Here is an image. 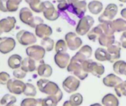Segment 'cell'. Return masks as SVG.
Wrapping results in <instances>:
<instances>
[{"instance_id": "cell-22", "label": "cell", "mask_w": 126, "mask_h": 106, "mask_svg": "<svg viewBox=\"0 0 126 106\" xmlns=\"http://www.w3.org/2000/svg\"><path fill=\"white\" fill-rule=\"evenodd\" d=\"M36 61L29 57L25 58L22 60L21 69H23L26 72H33L37 69Z\"/></svg>"}, {"instance_id": "cell-26", "label": "cell", "mask_w": 126, "mask_h": 106, "mask_svg": "<svg viewBox=\"0 0 126 106\" xmlns=\"http://www.w3.org/2000/svg\"><path fill=\"white\" fill-rule=\"evenodd\" d=\"M88 8L89 11L94 14V15H97L99 14L103 9V5L101 2L97 1V0H94V1L90 2L88 4Z\"/></svg>"}, {"instance_id": "cell-23", "label": "cell", "mask_w": 126, "mask_h": 106, "mask_svg": "<svg viewBox=\"0 0 126 106\" xmlns=\"http://www.w3.org/2000/svg\"><path fill=\"white\" fill-rule=\"evenodd\" d=\"M102 105L103 106H119V101L114 94H108L102 97Z\"/></svg>"}, {"instance_id": "cell-43", "label": "cell", "mask_w": 126, "mask_h": 106, "mask_svg": "<svg viewBox=\"0 0 126 106\" xmlns=\"http://www.w3.org/2000/svg\"><path fill=\"white\" fill-rule=\"evenodd\" d=\"M13 74H14V77L16 78V79H18V80H22L23 78H25L26 77V74H27V72H25L23 69H22L21 68L19 69H15L14 72H13Z\"/></svg>"}, {"instance_id": "cell-21", "label": "cell", "mask_w": 126, "mask_h": 106, "mask_svg": "<svg viewBox=\"0 0 126 106\" xmlns=\"http://www.w3.org/2000/svg\"><path fill=\"white\" fill-rule=\"evenodd\" d=\"M36 71H37V74L39 76L42 77H45V78L50 77L53 74L52 67L50 65L45 64L43 61H40V63L37 67Z\"/></svg>"}, {"instance_id": "cell-49", "label": "cell", "mask_w": 126, "mask_h": 106, "mask_svg": "<svg viewBox=\"0 0 126 106\" xmlns=\"http://www.w3.org/2000/svg\"><path fill=\"white\" fill-rule=\"evenodd\" d=\"M25 1L26 3H28V4L30 5H32V4L36 3V2H39L40 0H25Z\"/></svg>"}, {"instance_id": "cell-12", "label": "cell", "mask_w": 126, "mask_h": 106, "mask_svg": "<svg viewBox=\"0 0 126 106\" xmlns=\"http://www.w3.org/2000/svg\"><path fill=\"white\" fill-rule=\"evenodd\" d=\"M87 7L88 5L85 0H81L74 5H69L68 11L70 13L75 14L80 19L85 16V14L87 11Z\"/></svg>"}, {"instance_id": "cell-18", "label": "cell", "mask_w": 126, "mask_h": 106, "mask_svg": "<svg viewBox=\"0 0 126 106\" xmlns=\"http://www.w3.org/2000/svg\"><path fill=\"white\" fill-rule=\"evenodd\" d=\"M53 33V30L52 28L46 24H42L37 26L35 28V34L37 37L43 39L45 38L50 37Z\"/></svg>"}, {"instance_id": "cell-3", "label": "cell", "mask_w": 126, "mask_h": 106, "mask_svg": "<svg viewBox=\"0 0 126 106\" xmlns=\"http://www.w3.org/2000/svg\"><path fill=\"white\" fill-rule=\"evenodd\" d=\"M94 19L91 16H85L80 19L76 27V33L79 35H85L92 29Z\"/></svg>"}, {"instance_id": "cell-54", "label": "cell", "mask_w": 126, "mask_h": 106, "mask_svg": "<svg viewBox=\"0 0 126 106\" xmlns=\"http://www.w3.org/2000/svg\"><path fill=\"white\" fill-rule=\"evenodd\" d=\"M119 1L121 2H123V3H126V0H119Z\"/></svg>"}, {"instance_id": "cell-51", "label": "cell", "mask_w": 126, "mask_h": 106, "mask_svg": "<svg viewBox=\"0 0 126 106\" xmlns=\"http://www.w3.org/2000/svg\"><path fill=\"white\" fill-rule=\"evenodd\" d=\"M63 106H74V105H72L71 104L69 100H67V101H65L64 103H63Z\"/></svg>"}, {"instance_id": "cell-46", "label": "cell", "mask_w": 126, "mask_h": 106, "mask_svg": "<svg viewBox=\"0 0 126 106\" xmlns=\"http://www.w3.org/2000/svg\"><path fill=\"white\" fill-rule=\"evenodd\" d=\"M7 2L8 0H0V11L3 13H8V8H7Z\"/></svg>"}, {"instance_id": "cell-2", "label": "cell", "mask_w": 126, "mask_h": 106, "mask_svg": "<svg viewBox=\"0 0 126 106\" xmlns=\"http://www.w3.org/2000/svg\"><path fill=\"white\" fill-rule=\"evenodd\" d=\"M83 62L74 56L71 58V61L67 67V71L70 73H72L75 77H77L80 80H84L88 76V72H87L83 67Z\"/></svg>"}, {"instance_id": "cell-4", "label": "cell", "mask_w": 126, "mask_h": 106, "mask_svg": "<svg viewBox=\"0 0 126 106\" xmlns=\"http://www.w3.org/2000/svg\"><path fill=\"white\" fill-rule=\"evenodd\" d=\"M26 54L28 57L37 61H43V58L45 55L46 50L39 45H31L26 48Z\"/></svg>"}, {"instance_id": "cell-52", "label": "cell", "mask_w": 126, "mask_h": 106, "mask_svg": "<svg viewBox=\"0 0 126 106\" xmlns=\"http://www.w3.org/2000/svg\"><path fill=\"white\" fill-rule=\"evenodd\" d=\"M90 106H103V105L102 104H100V103H94V104L91 105Z\"/></svg>"}, {"instance_id": "cell-14", "label": "cell", "mask_w": 126, "mask_h": 106, "mask_svg": "<svg viewBox=\"0 0 126 106\" xmlns=\"http://www.w3.org/2000/svg\"><path fill=\"white\" fill-rule=\"evenodd\" d=\"M16 19L14 16H8L0 20V35L11 32L16 26Z\"/></svg>"}, {"instance_id": "cell-13", "label": "cell", "mask_w": 126, "mask_h": 106, "mask_svg": "<svg viewBox=\"0 0 126 106\" xmlns=\"http://www.w3.org/2000/svg\"><path fill=\"white\" fill-rule=\"evenodd\" d=\"M122 46L119 41H115L113 43L107 47V51L110 56V63H114L121 57Z\"/></svg>"}, {"instance_id": "cell-6", "label": "cell", "mask_w": 126, "mask_h": 106, "mask_svg": "<svg viewBox=\"0 0 126 106\" xmlns=\"http://www.w3.org/2000/svg\"><path fill=\"white\" fill-rule=\"evenodd\" d=\"M80 86V80L77 77L70 75L62 82V88L68 94L76 92Z\"/></svg>"}, {"instance_id": "cell-40", "label": "cell", "mask_w": 126, "mask_h": 106, "mask_svg": "<svg viewBox=\"0 0 126 106\" xmlns=\"http://www.w3.org/2000/svg\"><path fill=\"white\" fill-rule=\"evenodd\" d=\"M58 101L53 96H47L42 99V106H57Z\"/></svg>"}, {"instance_id": "cell-55", "label": "cell", "mask_w": 126, "mask_h": 106, "mask_svg": "<svg viewBox=\"0 0 126 106\" xmlns=\"http://www.w3.org/2000/svg\"><path fill=\"white\" fill-rule=\"evenodd\" d=\"M124 75L126 76V69H125V73H124Z\"/></svg>"}, {"instance_id": "cell-1", "label": "cell", "mask_w": 126, "mask_h": 106, "mask_svg": "<svg viewBox=\"0 0 126 106\" xmlns=\"http://www.w3.org/2000/svg\"><path fill=\"white\" fill-rule=\"evenodd\" d=\"M36 85L39 90L42 93L48 96H54L58 101V102L62 99L63 93L56 83L48 80L47 79L42 78L37 81Z\"/></svg>"}, {"instance_id": "cell-34", "label": "cell", "mask_w": 126, "mask_h": 106, "mask_svg": "<svg viewBox=\"0 0 126 106\" xmlns=\"http://www.w3.org/2000/svg\"><path fill=\"white\" fill-rule=\"evenodd\" d=\"M41 46L46 50V52H51L54 46V41L50 37L45 38L41 41Z\"/></svg>"}, {"instance_id": "cell-16", "label": "cell", "mask_w": 126, "mask_h": 106, "mask_svg": "<svg viewBox=\"0 0 126 106\" xmlns=\"http://www.w3.org/2000/svg\"><path fill=\"white\" fill-rule=\"evenodd\" d=\"M92 53H93L92 47L89 45H84L76 53L74 57L81 61H85L91 58Z\"/></svg>"}, {"instance_id": "cell-32", "label": "cell", "mask_w": 126, "mask_h": 106, "mask_svg": "<svg viewBox=\"0 0 126 106\" xmlns=\"http://www.w3.org/2000/svg\"><path fill=\"white\" fill-rule=\"evenodd\" d=\"M17 101L16 96L10 94H6L0 99V106H12Z\"/></svg>"}, {"instance_id": "cell-48", "label": "cell", "mask_w": 126, "mask_h": 106, "mask_svg": "<svg viewBox=\"0 0 126 106\" xmlns=\"http://www.w3.org/2000/svg\"><path fill=\"white\" fill-rule=\"evenodd\" d=\"M120 14H121L122 17L124 19H125V20H126V8H123V9L121 11V13H120Z\"/></svg>"}, {"instance_id": "cell-9", "label": "cell", "mask_w": 126, "mask_h": 106, "mask_svg": "<svg viewBox=\"0 0 126 106\" xmlns=\"http://www.w3.org/2000/svg\"><path fill=\"white\" fill-rule=\"evenodd\" d=\"M65 41H66L68 49L71 51H75L80 49L82 45V41L80 37H79L77 33L73 32H69L65 35Z\"/></svg>"}, {"instance_id": "cell-39", "label": "cell", "mask_w": 126, "mask_h": 106, "mask_svg": "<svg viewBox=\"0 0 126 106\" xmlns=\"http://www.w3.org/2000/svg\"><path fill=\"white\" fill-rule=\"evenodd\" d=\"M115 92L119 97L126 96V80L122 81L120 84L114 88Z\"/></svg>"}, {"instance_id": "cell-11", "label": "cell", "mask_w": 126, "mask_h": 106, "mask_svg": "<svg viewBox=\"0 0 126 106\" xmlns=\"http://www.w3.org/2000/svg\"><path fill=\"white\" fill-rule=\"evenodd\" d=\"M26 83L18 79H11L8 84L7 88L10 93L16 95H20L24 93Z\"/></svg>"}, {"instance_id": "cell-24", "label": "cell", "mask_w": 126, "mask_h": 106, "mask_svg": "<svg viewBox=\"0 0 126 106\" xmlns=\"http://www.w3.org/2000/svg\"><path fill=\"white\" fill-rule=\"evenodd\" d=\"M22 62V58L19 55L14 54L9 57L8 60V65L11 69H17L21 67Z\"/></svg>"}, {"instance_id": "cell-56", "label": "cell", "mask_w": 126, "mask_h": 106, "mask_svg": "<svg viewBox=\"0 0 126 106\" xmlns=\"http://www.w3.org/2000/svg\"><path fill=\"white\" fill-rule=\"evenodd\" d=\"M12 106H14V105H12Z\"/></svg>"}, {"instance_id": "cell-27", "label": "cell", "mask_w": 126, "mask_h": 106, "mask_svg": "<svg viewBox=\"0 0 126 106\" xmlns=\"http://www.w3.org/2000/svg\"><path fill=\"white\" fill-rule=\"evenodd\" d=\"M112 27L115 32L126 31V20L124 19H116L112 21Z\"/></svg>"}, {"instance_id": "cell-31", "label": "cell", "mask_w": 126, "mask_h": 106, "mask_svg": "<svg viewBox=\"0 0 126 106\" xmlns=\"http://www.w3.org/2000/svg\"><path fill=\"white\" fill-rule=\"evenodd\" d=\"M21 106H42V99L28 97L24 99L20 104Z\"/></svg>"}, {"instance_id": "cell-8", "label": "cell", "mask_w": 126, "mask_h": 106, "mask_svg": "<svg viewBox=\"0 0 126 106\" xmlns=\"http://www.w3.org/2000/svg\"><path fill=\"white\" fill-rule=\"evenodd\" d=\"M117 12H118V7L116 4L113 3L108 4L106 6L104 12L99 16L98 19L99 23L112 21L113 18L116 16Z\"/></svg>"}, {"instance_id": "cell-44", "label": "cell", "mask_w": 126, "mask_h": 106, "mask_svg": "<svg viewBox=\"0 0 126 106\" xmlns=\"http://www.w3.org/2000/svg\"><path fill=\"white\" fill-rule=\"evenodd\" d=\"M10 80H11V76L8 72H0V84L7 85Z\"/></svg>"}, {"instance_id": "cell-35", "label": "cell", "mask_w": 126, "mask_h": 106, "mask_svg": "<svg viewBox=\"0 0 126 106\" xmlns=\"http://www.w3.org/2000/svg\"><path fill=\"white\" fill-rule=\"evenodd\" d=\"M99 25L101 27V28H102L104 34H107V35H114L115 31L113 30V27H112V21H105V22H103V23H100Z\"/></svg>"}, {"instance_id": "cell-38", "label": "cell", "mask_w": 126, "mask_h": 106, "mask_svg": "<svg viewBox=\"0 0 126 106\" xmlns=\"http://www.w3.org/2000/svg\"><path fill=\"white\" fill-rule=\"evenodd\" d=\"M68 49L66 41L65 40H58L55 44V51L56 53L59 52H66L67 49Z\"/></svg>"}, {"instance_id": "cell-7", "label": "cell", "mask_w": 126, "mask_h": 106, "mask_svg": "<svg viewBox=\"0 0 126 106\" xmlns=\"http://www.w3.org/2000/svg\"><path fill=\"white\" fill-rule=\"evenodd\" d=\"M18 42L22 46H31L37 41L36 36L27 30H20L16 34Z\"/></svg>"}, {"instance_id": "cell-15", "label": "cell", "mask_w": 126, "mask_h": 106, "mask_svg": "<svg viewBox=\"0 0 126 106\" xmlns=\"http://www.w3.org/2000/svg\"><path fill=\"white\" fill-rule=\"evenodd\" d=\"M71 61V56L67 52L56 53L54 55V62L56 65L60 69H65L68 67Z\"/></svg>"}, {"instance_id": "cell-41", "label": "cell", "mask_w": 126, "mask_h": 106, "mask_svg": "<svg viewBox=\"0 0 126 106\" xmlns=\"http://www.w3.org/2000/svg\"><path fill=\"white\" fill-rule=\"evenodd\" d=\"M29 6L32 11L37 13H42L44 11V4H43V2H41V1L33 3L32 5H30Z\"/></svg>"}, {"instance_id": "cell-10", "label": "cell", "mask_w": 126, "mask_h": 106, "mask_svg": "<svg viewBox=\"0 0 126 106\" xmlns=\"http://www.w3.org/2000/svg\"><path fill=\"white\" fill-rule=\"evenodd\" d=\"M44 4V11H43V16L48 21H56L59 18L60 13L56 10L53 3L49 1L43 2Z\"/></svg>"}, {"instance_id": "cell-17", "label": "cell", "mask_w": 126, "mask_h": 106, "mask_svg": "<svg viewBox=\"0 0 126 106\" xmlns=\"http://www.w3.org/2000/svg\"><path fill=\"white\" fill-rule=\"evenodd\" d=\"M32 11L28 8H22L19 11V19L20 21L28 26H31L34 19Z\"/></svg>"}, {"instance_id": "cell-29", "label": "cell", "mask_w": 126, "mask_h": 106, "mask_svg": "<svg viewBox=\"0 0 126 106\" xmlns=\"http://www.w3.org/2000/svg\"><path fill=\"white\" fill-rule=\"evenodd\" d=\"M102 34H103V31H102L101 27L99 25H98V26H96L95 27H93L88 32V33L87 34V36H88V38L90 41H95L96 39H99V38Z\"/></svg>"}, {"instance_id": "cell-45", "label": "cell", "mask_w": 126, "mask_h": 106, "mask_svg": "<svg viewBox=\"0 0 126 106\" xmlns=\"http://www.w3.org/2000/svg\"><path fill=\"white\" fill-rule=\"evenodd\" d=\"M44 24V21L43 19L39 17V16H35L34 17V19H33V21L31 26V27L32 28H36L37 26H39V24Z\"/></svg>"}, {"instance_id": "cell-25", "label": "cell", "mask_w": 126, "mask_h": 106, "mask_svg": "<svg viewBox=\"0 0 126 106\" xmlns=\"http://www.w3.org/2000/svg\"><path fill=\"white\" fill-rule=\"evenodd\" d=\"M94 57L95 58L101 62L104 61H110V56L107 51V49L99 47L97 48L94 52Z\"/></svg>"}, {"instance_id": "cell-20", "label": "cell", "mask_w": 126, "mask_h": 106, "mask_svg": "<svg viewBox=\"0 0 126 106\" xmlns=\"http://www.w3.org/2000/svg\"><path fill=\"white\" fill-rule=\"evenodd\" d=\"M102 82L103 84L107 87L115 88L122 82V80L121 77L114 74H109L103 78Z\"/></svg>"}, {"instance_id": "cell-30", "label": "cell", "mask_w": 126, "mask_h": 106, "mask_svg": "<svg viewBox=\"0 0 126 106\" xmlns=\"http://www.w3.org/2000/svg\"><path fill=\"white\" fill-rule=\"evenodd\" d=\"M126 69V62L122 60H118L113 63V72L119 75H124Z\"/></svg>"}, {"instance_id": "cell-33", "label": "cell", "mask_w": 126, "mask_h": 106, "mask_svg": "<svg viewBox=\"0 0 126 106\" xmlns=\"http://www.w3.org/2000/svg\"><path fill=\"white\" fill-rule=\"evenodd\" d=\"M69 101L74 106H80L83 102V96L79 93H74L71 95Z\"/></svg>"}, {"instance_id": "cell-50", "label": "cell", "mask_w": 126, "mask_h": 106, "mask_svg": "<svg viewBox=\"0 0 126 106\" xmlns=\"http://www.w3.org/2000/svg\"><path fill=\"white\" fill-rule=\"evenodd\" d=\"M79 1V0H67V2H68L69 5H74V4H76Z\"/></svg>"}, {"instance_id": "cell-53", "label": "cell", "mask_w": 126, "mask_h": 106, "mask_svg": "<svg viewBox=\"0 0 126 106\" xmlns=\"http://www.w3.org/2000/svg\"><path fill=\"white\" fill-rule=\"evenodd\" d=\"M5 38H6V37H4V38H1V37H0V44L2 43V42L3 41H5Z\"/></svg>"}, {"instance_id": "cell-37", "label": "cell", "mask_w": 126, "mask_h": 106, "mask_svg": "<svg viewBox=\"0 0 126 106\" xmlns=\"http://www.w3.org/2000/svg\"><path fill=\"white\" fill-rule=\"evenodd\" d=\"M23 94L25 96H27L34 97L36 95V94H37L36 88V87L33 84L28 83H26L25 88V91H24Z\"/></svg>"}, {"instance_id": "cell-19", "label": "cell", "mask_w": 126, "mask_h": 106, "mask_svg": "<svg viewBox=\"0 0 126 106\" xmlns=\"http://www.w3.org/2000/svg\"><path fill=\"white\" fill-rule=\"evenodd\" d=\"M16 47V41L13 38H8L5 39L0 44V52L2 54H8L12 52Z\"/></svg>"}, {"instance_id": "cell-36", "label": "cell", "mask_w": 126, "mask_h": 106, "mask_svg": "<svg viewBox=\"0 0 126 106\" xmlns=\"http://www.w3.org/2000/svg\"><path fill=\"white\" fill-rule=\"evenodd\" d=\"M22 0H8L7 8L8 12L14 13L17 11L19 8V5L22 2Z\"/></svg>"}, {"instance_id": "cell-47", "label": "cell", "mask_w": 126, "mask_h": 106, "mask_svg": "<svg viewBox=\"0 0 126 106\" xmlns=\"http://www.w3.org/2000/svg\"><path fill=\"white\" fill-rule=\"evenodd\" d=\"M120 43L122 48L126 49V31L123 32L120 37Z\"/></svg>"}, {"instance_id": "cell-42", "label": "cell", "mask_w": 126, "mask_h": 106, "mask_svg": "<svg viewBox=\"0 0 126 106\" xmlns=\"http://www.w3.org/2000/svg\"><path fill=\"white\" fill-rule=\"evenodd\" d=\"M69 8V4L67 2V0H57V9L58 11L64 12L66 10L68 11Z\"/></svg>"}, {"instance_id": "cell-28", "label": "cell", "mask_w": 126, "mask_h": 106, "mask_svg": "<svg viewBox=\"0 0 126 106\" xmlns=\"http://www.w3.org/2000/svg\"><path fill=\"white\" fill-rule=\"evenodd\" d=\"M99 45L102 46L108 47L112 43L115 42V36L114 35H107V34H102L98 39Z\"/></svg>"}, {"instance_id": "cell-5", "label": "cell", "mask_w": 126, "mask_h": 106, "mask_svg": "<svg viewBox=\"0 0 126 106\" xmlns=\"http://www.w3.org/2000/svg\"><path fill=\"white\" fill-rule=\"evenodd\" d=\"M85 69L88 73L99 78L105 73V66L99 63L95 62L91 59L87 60L85 63Z\"/></svg>"}]
</instances>
